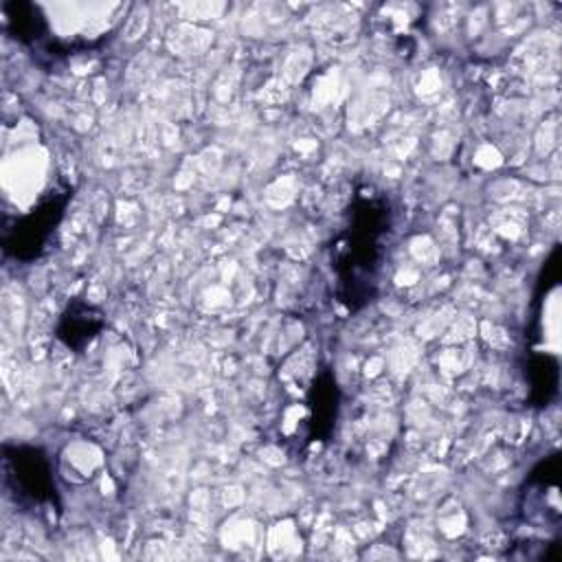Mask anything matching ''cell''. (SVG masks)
<instances>
[{"label": "cell", "mask_w": 562, "mask_h": 562, "mask_svg": "<svg viewBox=\"0 0 562 562\" xmlns=\"http://www.w3.org/2000/svg\"><path fill=\"white\" fill-rule=\"evenodd\" d=\"M389 231L391 220L386 200L378 193L358 195L351 211V224L336 244L334 259V268L342 285V301L349 305L371 296L386 255Z\"/></svg>", "instance_id": "obj_1"}]
</instances>
